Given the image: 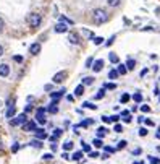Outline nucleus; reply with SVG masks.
I'll use <instances>...</instances> for the list:
<instances>
[{"mask_svg":"<svg viewBox=\"0 0 160 164\" xmlns=\"http://www.w3.org/2000/svg\"><path fill=\"white\" fill-rule=\"evenodd\" d=\"M83 106H84V107H87V109H97V106H94V104H91V102H84Z\"/></svg>","mask_w":160,"mask_h":164,"instance_id":"nucleus-31","label":"nucleus"},{"mask_svg":"<svg viewBox=\"0 0 160 164\" xmlns=\"http://www.w3.org/2000/svg\"><path fill=\"white\" fill-rule=\"evenodd\" d=\"M44 159H52V154H50V153H47V154H44Z\"/></svg>","mask_w":160,"mask_h":164,"instance_id":"nucleus-51","label":"nucleus"},{"mask_svg":"<svg viewBox=\"0 0 160 164\" xmlns=\"http://www.w3.org/2000/svg\"><path fill=\"white\" fill-rule=\"evenodd\" d=\"M91 124H92V120H84L81 125H83V127H87V125H91Z\"/></svg>","mask_w":160,"mask_h":164,"instance_id":"nucleus-42","label":"nucleus"},{"mask_svg":"<svg viewBox=\"0 0 160 164\" xmlns=\"http://www.w3.org/2000/svg\"><path fill=\"white\" fill-rule=\"evenodd\" d=\"M63 149H65V151H68V149H73V142H67V143H63Z\"/></svg>","mask_w":160,"mask_h":164,"instance_id":"nucleus-23","label":"nucleus"},{"mask_svg":"<svg viewBox=\"0 0 160 164\" xmlns=\"http://www.w3.org/2000/svg\"><path fill=\"white\" fill-rule=\"evenodd\" d=\"M36 137L39 138V140H44V138L47 137L45 130H44V128H37V130H36Z\"/></svg>","mask_w":160,"mask_h":164,"instance_id":"nucleus-12","label":"nucleus"},{"mask_svg":"<svg viewBox=\"0 0 160 164\" xmlns=\"http://www.w3.org/2000/svg\"><path fill=\"white\" fill-rule=\"evenodd\" d=\"M103 96H105V90H100V91H99L97 93V96H96V99H102V97Z\"/></svg>","mask_w":160,"mask_h":164,"instance_id":"nucleus-30","label":"nucleus"},{"mask_svg":"<svg viewBox=\"0 0 160 164\" xmlns=\"http://www.w3.org/2000/svg\"><path fill=\"white\" fill-rule=\"evenodd\" d=\"M63 94H65V90H60L58 93H52V94H50V96H52V97H54V101H57V99H58V97H62Z\"/></svg>","mask_w":160,"mask_h":164,"instance_id":"nucleus-15","label":"nucleus"},{"mask_svg":"<svg viewBox=\"0 0 160 164\" xmlns=\"http://www.w3.org/2000/svg\"><path fill=\"white\" fill-rule=\"evenodd\" d=\"M139 135H141V137H145V135H147V130H145V128H139Z\"/></svg>","mask_w":160,"mask_h":164,"instance_id":"nucleus-37","label":"nucleus"},{"mask_svg":"<svg viewBox=\"0 0 160 164\" xmlns=\"http://www.w3.org/2000/svg\"><path fill=\"white\" fill-rule=\"evenodd\" d=\"M55 31H57V32H67L68 31V26H67V23H58V25L57 26H55Z\"/></svg>","mask_w":160,"mask_h":164,"instance_id":"nucleus-9","label":"nucleus"},{"mask_svg":"<svg viewBox=\"0 0 160 164\" xmlns=\"http://www.w3.org/2000/svg\"><path fill=\"white\" fill-rule=\"evenodd\" d=\"M134 164H142V162H134Z\"/></svg>","mask_w":160,"mask_h":164,"instance_id":"nucleus-55","label":"nucleus"},{"mask_svg":"<svg viewBox=\"0 0 160 164\" xmlns=\"http://www.w3.org/2000/svg\"><path fill=\"white\" fill-rule=\"evenodd\" d=\"M8 73H10V67L7 63H2L0 65V77H8Z\"/></svg>","mask_w":160,"mask_h":164,"instance_id":"nucleus-8","label":"nucleus"},{"mask_svg":"<svg viewBox=\"0 0 160 164\" xmlns=\"http://www.w3.org/2000/svg\"><path fill=\"white\" fill-rule=\"evenodd\" d=\"M116 72H118V75H125L126 72H128V68H126V65H118V70H116Z\"/></svg>","mask_w":160,"mask_h":164,"instance_id":"nucleus-18","label":"nucleus"},{"mask_svg":"<svg viewBox=\"0 0 160 164\" xmlns=\"http://www.w3.org/2000/svg\"><path fill=\"white\" fill-rule=\"evenodd\" d=\"M83 93H84V85L76 86V90H74V96H81Z\"/></svg>","mask_w":160,"mask_h":164,"instance_id":"nucleus-17","label":"nucleus"},{"mask_svg":"<svg viewBox=\"0 0 160 164\" xmlns=\"http://www.w3.org/2000/svg\"><path fill=\"white\" fill-rule=\"evenodd\" d=\"M7 106L8 107H13V106H15V99H13V97H11V99H8L7 101Z\"/></svg>","mask_w":160,"mask_h":164,"instance_id":"nucleus-34","label":"nucleus"},{"mask_svg":"<svg viewBox=\"0 0 160 164\" xmlns=\"http://www.w3.org/2000/svg\"><path fill=\"white\" fill-rule=\"evenodd\" d=\"M92 62H94V60H92L91 57H89V59L86 60V67H87V68H89V67H92Z\"/></svg>","mask_w":160,"mask_h":164,"instance_id":"nucleus-38","label":"nucleus"},{"mask_svg":"<svg viewBox=\"0 0 160 164\" xmlns=\"http://www.w3.org/2000/svg\"><path fill=\"white\" fill-rule=\"evenodd\" d=\"M13 59H15V62H23V57H21V55H15Z\"/></svg>","mask_w":160,"mask_h":164,"instance_id":"nucleus-44","label":"nucleus"},{"mask_svg":"<svg viewBox=\"0 0 160 164\" xmlns=\"http://www.w3.org/2000/svg\"><path fill=\"white\" fill-rule=\"evenodd\" d=\"M155 135H157V138H160V130H158V132H157V133H155Z\"/></svg>","mask_w":160,"mask_h":164,"instance_id":"nucleus-54","label":"nucleus"},{"mask_svg":"<svg viewBox=\"0 0 160 164\" xmlns=\"http://www.w3.org/2000/svg\"><path fill=\"white\" fill-rule=\"evenodd\" d=\"M116 77H118V72H116V70H110V73H109V78H110V80H115Z\"/></svg>","mask_w":160,"mask_h":164,"instance_id":"nucleus-24","label":"nucleus"},{"mask_svg":"<svg viewBox=\"0 0 160 164\" xmlns=\"http://www.w3.org/2000/svg\"><path fill=\"white\" fill-rule=\"evenodd\" d=\"M129 101V94H123L121 96V102H128Z\"/></svg>","mask_w":160,"mask_h":164,"instance_id":"nucleus-36","label":"nucleus"},{"mask_svg":"<svg viewBox=\"0 0 160 164\" xmlns=\"http://www.w3.org/2000/svg\"><path fill=\"white\" fill-rule=\"evenodd\" d=\"M92 68H94V72H96V73H99L103 68V60H96V63L92 65Z\"/></svg>","mask_w":160,"mask_h":164,"instance_id":"nucleus-10","label":"nucleus"},{"mask_svg":"<svg viewBox=\"0 0 160 164\" xmlns=\"http://www.w3.org/2000/svg\"><path fill=\"white\" fill-rule=\"evenodd\" d=\"M126 143H128L126 140H121V142H118V145H116V148H118V149H123V148H126Z\"/></svg>","mask_w":160,"mask_h":164,"instance_id":"nucleus-25","label":"nucleus"},{"mask_svg":"<svg viewBox=\"0 0 160 164\" xmlns=\"http://www.w3.org/2000/svg\"><path fill=\"white\" fill-rule=\"evenodd\" d=\"M92 145H94L96 148H102V146H103V143H102V140H100V138H96V140L92 142Z\"/></svg>","mask_w":160,"mask_h":164,"instance_id":"nucleus-20","label":"nucleus"},{"mask_svg":"<svg viewBox=\"0 0 160 164\" xmlns=\"http://www.w3.org/2000/svg\"><path fill=\"white\" fill-rule=\"evenodd\" d=\"M113 39H115V36H112V37H110V39H109V41H107V46H110L112 43H113Z\"/></svg>","mask_w":160,"mask_h":164,"instance_id":"nucleus-48","label":"nucleus"},{"mask_svg":"<svg viewBox=\"0 0 160 164\" xmlns=\"http://www.w3.org/2000/svg\"><path fill=\"white\" fill-rule=\"evenodd\" d=\"M15 114H16V109H15V106H13V107H8V111H7V117H8V119L15 117Z\"/></svg>","mask_w":160,"mask_h":164,"instance_id":"nucleus-14","label":"nucleus"},{"mask_svg":"<svg viewBox=\"0 0 160 164\" xmlns=\"http://www.w3.org/2000/svg\"><path fill=\"white\" fill-rule=\"evenodd\" d=\"M105 88H109V90H115L116 85H115V83H109V85H105Z\"/></svg>","mask_w":160,"mask_h":164,"instance_id":"nucleus-39","label":"nucleus"},{"mask_svg":"<svg viewBox=\"0 0 160 164\" xmlns=\"http://www.w3.org/2000/svg\"><path fill=\"white\" fill-rule=\"evenodd\" d=\"M83 149L86 153H89V151H91V146H89V145H83Z\"/></svg>","mask_w":160,"mask_h":164,"instance_id":"nucleus-43","label":"nucleus"},{"mask_svg":"<svg viewBox=\"0 0 160 164\" xmlns=\"http://www.w3.org/2000/svg\"><path fill=\"white\" fill-rule=\"evenodd\" d=\"M65 77H67V72H58V73H55L54 75V83H62L63 80H65Z\"/></svg>","mask_w":160,"mask_h":164,"instance_id":"nucleus-6","label":"nucleus"},{"mask_svg":"<svg viewBox=\"0 0 160 164\" xmlns=\"http://www.w3.org/2000/svg\"><path fill=\"white\" fill-rule=\"evenodd\" d=\"M118 119H120L118 115H112V117H110V120H112V122H116V120H118Z\"/></svg>","mask_w":160,"mask_h":164,"instance_id":"nucleus-47","label":"nucleus"},{"mask_svg":"<svg viewBox=\"0 0 160 164\" xmlns=\"http://www.w3.org/2000/svg\"><path fill=\"white\" fill-rule=\"evenodd\" d=\"M68 39H70V43H71V44H79V36L76 34V32H70Z\"/></svg>","mask_w":160,"mask_h":164,"instance_id":"nucleus-11","label":"nucleus"},{"mask_svg":"<svg viewBox=\"0 0 160 164\" xmlns=\"http://www.w3.org/2000/svg\"><path fill=\"white\" fill-rule=\"evenodd\" d=\"M94 83V78L92 77H84L83 78V85H92Z\"/></svg>","mask_w":160,"mask_h":164,"instance_id":"nucleus-19","label":"nucleus"},{"mask_svg":"<svg viewBox=\"0 0 160 164\" xmlns=\"http://www.w3.org/2000/svg\"><path fill=\"white\" fill-rule=\"evenodd\" d=\"M2 55H3V47L0 46V57H2Z\"/></svg>","mask_w":160,"mask_h":164,"instance_id":"nucleus-53","label":"nucleus"},{"mask_svg":"<svg viewBox=\"0 0 160 164\" xmlns=\"http://www.w3.org/2000/svg\"><path fill=\"white\" fill-rule=\"evenodd\" d=\"M3 26H5V23H3V20H2V18H0V31L3 29Z\"/></svg>","mask_w":160,"mask_h":164,"instance_id":"nucleus-50","label":"nucleus"},{"mask_svg":"<svg viewBox=\"0 0 160 164\" xmlns=\"http://www.w3.org/2000/svg\"><path fill=\"white\" fill-rule=\"evenodd\" d=\"M26 122H28V120H26V114H20L16 119H13L10 124H11V125H24Z\"/></svg>","mask_w":160,"mask_h":164,"instance_id":"nucleus-4","label":"nucleus"},{"mask_svg":"<svg viewBox=\"0 0 160 164\" xmlns=\"http://www.w3.org/2000/svg\"><path fill=\"white\" fill-rule=\"evenodd\" d=\"M47 111H49V112H52V114H57V112H58V106H57V101H54V102H52V104L49 106V109H47Z\"/></svg>","mask_w":160,"mask_h":164,"instance_id":"nucleus-13","label":"nucleus"},{"mask_svg":"<svg viewBox=\"0 0 160 164\" xmlns=\"http://www.w3.org/2000/svg\"><path fill=\"white\" fill-rule=\"evenodd\" d=\"M71 158L74 159V161H79V159L83 158V151H76V153H74L73 156H71Z\"/></svg>","mask_w":160,"mask_h":164,"instance_id":"nucleus-22","label":"nucleus"},{"mask_svg":"<svg viewBox=\"0 0 160 164\" xmlns=\"http://www.w3.org/2000/svg\"><path fill=\"white\" fill-rule=\"evenodd\" d=\"M103 149H105V153H107V154H109V153H113V151H115V148H112V146H105Z\"/></svg>","mask_w":160,"mask_h":164,"instance_id":"nucleus-35","label":"nucleus"},{"mask_svg":"<svg viewBox=\"0 0 160 164\" xmlns=\"http://www.w3.org/2000/svg\"><path fill=\"white\" fill-rule=\"evenodd\" d=\"M110 62L112 63H118V55L113 54V52H110Z\"/></svg>","mask_w":160,"mask_h":164,"instance_id":"nucleus-21","label":"nucleus"},{"mask_svg":"<svg viewBox=\"0 0 160 164\" xmlns=\"http://www.w3.org/2000/svg\"><path fill=\"white\" fill-rule=\"evenodd\" d=\"M105 133H107V132H105V128H103V127H100V128L97 130V137H99V138H102Z\"/></svg>","mask_w":160,"mask_h":164,"instance_id":"nucleus-29","label":"nucleus"},{"mask_svg":"<svg viewBox=\"0 0 160 164\" xmlns=\"http://www.w3.org/2000/svg\"><path fill=\"white\" fill-rule=\"evenodd\" d=\"M18 149H20V145H13V148H11V151L15 153V151H18Z\"/></svg>","mask_w":160,"mask_h":164,"instance_id":"nucleus-46","label":"nucleus"},{"mask_svg":"<svg viewBox=\"0 0 160 164\" xmlns=\"http://www.w3.org/2000/svg\"><path fill=\"white\" fill-rule=\"evenodd\" d=\"M110 7H118L120 5V0H107Z\"/></svg>","mask_w":160,"mask_h":164,"instance_id":"nucleus-27","label":"nucleus"},{"mask_svg":"<svg viewBox=\"0 0 160 164\" xmlns=\"http://www.w3.org/2000/svg\"><path fill=\"white\" fill-rule=\"evenodd\" d=\"M133 99H134L136 102H141V101H142V94H141V93H136V94L133 96Z\"/></svg>","mask_w":160,"mask_h":164,"instance_id":"nucleus-28","label":"nucleus"},{"mask_svg":"<svg viewBox=\"0 0 160 164\" xmlns=\"http://www.w3.org/2000/svg\"><path fill=\"white\" fill-rule=\"evenodd\" d=\"M31 146H34V148H41V146H42V143L39 142V140H32V142H31Z\"/></svg>","mask_w":160,"mask_h":164,"instance_id":"nucleus-26","label":"nucleus"},{"mask_svg":"<svg viewBox=\"0 0 160 164\" xmlns=\"http://www.w3.org/2000/svg\"><path fill=\"white\" fill-rule=\"evenodd\" d=\"M150 162H152V164H158L160 159H158V158H150Z\"/></svg>","mask_w":160,"mask_h":164,"instance_id":"nucleus-41","label":"nucleus"},{"mask_svg":"<svg viewBox=\"0 0 160 164\" xmlns=\"http://www.w3.org/2000/svg\"><path fill=\"white\" fill-rule=\"evenodd\" d=\"M102 120H103V122H112V120H110V117H107V115H103V117H102Z\"/></svg>","mask_w":160,"mask_h":164,"instance_id":"nucleus-49","label":"nucleus"},{"mask_svg":"<svg viewBox=\"0 0 160 164\" xmlns=\"http://www.w3.org/2000/svg\"><path fill=\"white\" fill-rule=\"evenodd\" d=\"M92 20L96 25H103V23L109 21V13L105 10H102V8H96L92 12Z\"/></svg>","mask_w":160,"mask_h":164,"instance_id":"nucleus-1","label":"nucleus"},{"mask_svg":"<svg viewBox=\"0 0 160 164\" xmlns=\"http://www.w3.org/2000/svg\"><path fill=\"white\" fill-rule=\"evenodd\" d=\"M94 43H96L97 46L102 44V43H103V37H100V36H99V37H94Z\"/></svg>","mask_w":160,"mask_h":164,"instance_id":"nucleus-32","label":"nucleus"},{"mask_svg":"<svg viewBox=\"0 0 160 164\" xmlns=\"http://www.w3.org/2000/svg\"><path fill=\"white\" fill-rule=\"evenodd\" d=\"M134 67H136V62L133 59H128V62H126V68H128V70H134Z\"/></svg>","mask_w":160,"mask_h":164,"instance_id":"nucleus-16","label":"nucleus"},{"mask_svg":"<svg viewBox=\"0 0 160 164\" xmlns=\"http://www.w3.org/2000/svg\"><path fill=\"white\" fill-rule=\"evenodd\" d=\"M29 52L32 55H37L41 52V44L39 43H34V44H31V47H29Z\"/></svg>","mask_w":160,"mask_h":164,"instance_id":"nucleus-7","label":"nucleus"},{"mask_svg":"<svg viewBox=\"0 0 160 164\" xmlns=\"http://www.w3.org/2000/svg\"><path fill=\"white\" fill-rule=\"evenodd\" d=\"M60 20H62L63 23H68V25H73V21L70 20V18H67V16H62V18H60Z\"/></svg>","mask_w":160,"mask_h":164,"instance_id":"nucleus-33","label":"nucleus"},{"mask_svg":"<svg viewBox=\"0 0 160 164\" xmlns=\"http://www.w3.org/2000/svg\"><path fill=\"white\" fill-rule=\"evenodd\" d=\"M89 156H91V158H97V156H99V153H97V151H96V153H91Z\"/></svg>","mask_w":160,"mask_h":164,"instance_id":"nucleus-52","label":"nucleus"},{"mask_svg":"<svg viewBox=\"0 0 160 164\" xmlns=\"http://www.w3.org/2000/svg\"><path fill=\"white\" fill-rule=\"evenodd\" d=\"M36 120L41 122V124H45V109L44 107H39L36 112Z\"/></svg>","mask_w":160,"mask_h":164,"instance_id":"nucleus-3","label":"nucleus"},{"mask_svg":"<svg viewBox=\"0 0 160 164\" xmlns=\"http://www.w3.org/2000/svg\"><path fill=\"white\" fill-rule=\"evenodd\" d=\"M141 111H142V112H149L150 107H149V106H142V107H141Z\"/></svg>","mask_w":160,"mask_h":164,"instance_id":"nucleus-45","label":"nucleus"},{"mask_svg":"<svg viewBox=\"0 0 160 164\" xmlns=\"http://www.w3.org/2000/svg\"><path fill=\"white\" fill-rule=\"evenodd\" d=\"M41 21H42V18L39 13H29V16H28V23H29V26L32 28H37L41 25Z\"/></svg>","mask_w":160,"mask_h":164,"instance_id":"nucleus-2","label":"nucleus"},{"mask_svg":"<svg viewBox=\"0 0 160 164\" xmlns=\"http://www.w3.org/2000/svg\"><path fill=\"white\" fill-rule=\"evenodd\" d=\"M115 132H118V133H120V132H123V127L116 124V125H115Z\"/></svg>","mask_w":160,"mask_h":164,"instance_id":"nucleus-40","label":"nucleus"},{"mask_svg":"<svg viewBox=\"0 0 160 164\" xmlns=\"http://www.w3.org/2000/svg\"><path fill=\"white\" fill-rule=\"evenodd\" d=\"M23 130H24V132H36L37 130V127H36V122H26L24 125H23Z\"/></svg>","mask_w":160,"mask_h":164,"instance_id":"nucleus-5","label":"nucleus"}]
</instances>
